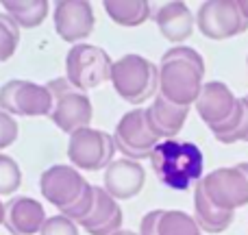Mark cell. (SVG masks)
<instances>
[{
	"mask_svg": "<svg viewBox=\"0 0 248 235\" xmlns=\"http://www.w3.org/2000/svg\"><path fill=\"white\" fill-rule=\"evenodd\" d=\"M111 68L113 59L107 55L105 48L94 46V44H77L70 48L65 57V78L81 92L111 81Z\"/></svg>",
	"mask_w": 248,
	"mask_h": 235,
	"instance_id": "5b68a950",
	"label": "cell"
},
{
	"mask_svg": "<svg viewBox=\"0 0 248 235\" xmlns=\"http://www.w3.org/2000/svg\"><path fill=\"white\" fill-rule=\"evenodd\" d=\"M46 220L44 205L31 196H13L4 203V227L11 235L42 233Z\"/></svg>",
	"mask_w": 248,
	"mask_h": 235,
	"instance_id": "5bb4252c",
	"label": "cell"
},
{
	"mask_svg": "<svg viewBox=\"0 0 248 235\" xmlns=\"http://www.w3.org/2000/svg\"><path fill=\"white\" fill-rule=\"evenodd\" d=\"M22 185V170L17 161L9 155L0 153V196H11Z\"/></svg>",
	"mask_w": 248,
	"mask_h": 235,
	"instance_id": "cb8c5ba5",
	"label": "cell"
},
{
	"mask_svg": "<svg viewBox=\"0 0 248 235\" xmlns=\"http://www.w3.org/2000/svg\"><path fill=\"white\" fill-rule=\"evenodd\" d=\"M163 209H153L141 218L140 224V235H157V227H159V218H161Z\"/></svg>",
	"mask_w": 248,
	"mask_h": 235,
	"instance_id": "4316f807",
	"label": "cell"
},
{
	"mask_svg": "<svg viewBox=\"0 0 248 235\" xmlns=\"http://www.w3.org/2000/svg\"><path fill=\"white\" fill-rule=\"evenodd\" d=\"M189 116L187 107H179V105H172L170 100H166L163 96H155L153 105L146 107V120H148V126L159 140H174L181 133L185 120Z\"/></svg>",
	"mask_w": 248,
	"mask_h": 235,
	"instance_id": "e0dca14e",
	"label": "cell"
},
{
	"mask_svg": "<svg viewBox=\"0 0 248 235\" xmlns=\"http://www.w3.org/2000/svg\"><path fill=\"white\" fill-rule=\"evenodd\" d=\"M150 163L157 179L166 188L176 189V192H183L194 183H201L202 170H205L202 150L194 141L181 140L159 141L150 157Z\"/></svg>",
	"mask_w": 248,
	"mask_h": 235,
	"instance_id": "3957f363",
	"label": "cell"
},
{
	"mask_svg": "<svg viewBox=\"0 0 248 235\" xmlns=\"http://www.w3.org/2000/svg\"><path fill=\"white\" fill-rule=\"evenodd\" d=\"M103 7L107 16L120 26H140L153 16L150 2L144 0H107Z\"/></svg>",
	"mask_w": 248,
	"mask_h": 235,
	"instance_id": "ffe728a7",
	"label": "cell"
},
{
	"mask_svg": "<svg viewBox=\"0 0 248 235\" xmlns=\"http://www.w3.org/2000/svg\"><path fill=\"white\" fill-rule=\"evenodd\" d=\"M39 235H78V224L74 220L65 218L63 214H57L46 220Z\"/></svg>",
	"mask_w": 248,
	"mask_h": 235,
	"instance_id": "d4e9b609",
	"label": "cell"
},
{
	"mask_svg": "<svg viewBox=\"0 0 248 235\" xmlns=\"http://www.w3.org/2000/svg\"><path fill=\"white\" fill-rule=\"evenodd\" d=\"M4 13L13 17L17 22L20 29H35L39 26L48 16V2L44 0H4L2 2Z\"/></svg>",
	"mask_w": 248,
	"mask_h": 235,
	"instance_id": "44dd1931",
	"label": "cell"
},
{
	"mask_svg": "<svg viewBox=\"0 0 248 235\" xmlns=\"http://www.w3.org/2000/svg\"><path fill=\"white\" fill-rule=\"evenodd\" d=\"M246 65H248V57H246Z\"/></svg>",
	"mask_w": 248,
	"mask_h": 235,
	"instance_id": "4dcf8cb0",
	"label": "cell"
},
{
	"mask_svg": "<svg viewBox=\"0 0 248 235\" xmlns=\"http://www.w3.org/2000/svg\"><path fill=\"white\" fill-rule=\"evenodd\" d=\"M20 46V26L9 13L0 11V63L9 61Z\"/></svg>",
	"mask_w": 248,
	"mask_h": 235,
	"instance_id": "603a6c76",
	"label": "cell"
},
{
	"mask_svg": "<svg viewBox=\"0 0 248 235\" xmlns=\"http://www.w3.org/2000/svg\"><path fill=\"white\" fill-rule=\"evenodd\" d=\"M96 188V201L92 211L78 222V227H83V231L90 235H113L122 229L124 214L118 205V201L107 192L105 188Z\"/></svg>",
	"mask_w": 248,
	"mask_h": 235,
	"instance_id": "2e32d148",
	"label": "cell"
},
{
	"mask_svg": "<svg viewBox=\"0 0 248 235\" xmlns=\"http://www.w3.org/2000/svg\"><path fill=\"white\" fill-rule=\"evenodd\" d=\"M146 172L140 161L133 159H113V163L105 170V189L116 201H128L137 196L144 188Z\"/></svg>",
	"mask_w": 248,
	"mask_h": 235,
	"instance_id": "9a60e30c",
	"label": "cell"
},
{
	"mask_svg": "<svg viewBox=\"0 0 248 235\" xmlns=\"http://www.w3.org/2000/svg\"><path fill=\"white\" fill-rule=\"evenodd\" d=\"M157 235H202L196 218L181 209H163L159 218Z\"/></svg>",
	"mask_w": 248,
	"mask_h": 235,
	"instance_id": "7402d4cb",
	"label": "cell"
},
{
	"mask_svg": "<svg viewBox=\"0 0 248 235\" xmlns=\"http://www.w3.org/2000/svg\"><path fill=\"white\" fill-rule=\"evenodd\" d=\"M48 90L52 92V98H55V109L50 113V120L57 124L59 131L72 135V133L90 126L94 109H92V100L85 92L77 90L65 77L52 78L48 83Z\"/></svg>",
	"mask_w": 248,
	"mask_h": 235,
	"instance_id": "8992f818",
	"label": "cell"
},
{
	"mask_svg": "<svg viewBox=\"0 0 248 235\" xmlns=\"http://www.w3.org/2000/svg\"><path fill=\"white\" fill-rule=\"evenodd\" d=\"M0 224H4V203L0 201Z\"/></svg>",
	"mask_w": 248,
	"mask_h": 235,
	"instance_id": "f546056e",
	"label": "cell"
},
{
	"mask_svg": "<svg viewBox=\"0 0 248 235\" xmlns=\"http://www.w3.org/2000/svg\"><path fill=\"white\" fill-rule=\"evenodd\" d=\"M52 20L59 37L77 46L94 31V9L85 0H63L55 4Z\"/></svg>",
	"mask_w": 248,
	"mask_h": 235,
	"instance_id": "7c38bea8",
	"label": "cell"
},
{
	"mask_svg": "<svg viewBox=\"0 0 248 235\" xmlns=\"http://www.w3.org/2000/svg\"><path fill=\"white\" fill-rule=\"evenodd\" d=\"M155 22L168 42L181 44L187 37H192L196 17L185 2H168L155 11Z\"/></svg>",
	"mask_w": 248,
	"mask_h": 235,
	"instance_id": "ac0fdd59",
	"label": "cell"
},
{
	"mask_svg": "<svg viewBox=\"0 0 248 235\" xmlns=\"http://www.w3.org/2000/svg\"><path fill=\"white\" fill-rule=\"evenodd\" d=\"M116 150L113 135L92 126L72 133L68 141V159L77 170L94 172L100 168H109L113 163Z\"/></svg>",
	"mask_w": 248,
	"mask_h": 235,
	"instance_id": "ba28073f",
	"label": "cell"
},
{
	"mask_svg": "<svg viewBox=\"0 0 248 235\" xmlns=\"http://www.w3.org/2000/svg\"><path fill=\"white\" fill-rule=\"evenodd\" d=\"M240 98L233 94V90L222 81H209L202 85L201 96L196 100V113L202 122L209 126V131L222 126L229 118L235 113Z\"/></svg>",
	"mask_w": 248,
	"mask_h": 235,
	"instance_id": "4fadbf2b",
	"label": "cell"
},
{
	"mask_svg": "<svg viewBox=\"0 0 248 235\" xmlns=\"http://www.w3.org/2000/svg\"><path fill=\"white\" fill-rule=\"evenodd\" d=\"M113 235H140V233H135V231H126V229H120V231L113 233Z\"/></svg>",
	"mask_w": 248,
	"mask_h": 235,
	"instance_id": "f1b7e54d",
	"label": "cell"
},
{
	"mask_svg": "<svg viewBox=\"0 0 248 235\" xmlns=\"http://www.w3.org/2000/svg\"><path fill=\"white\" fill-rule=\"evenodd\" d=\"M196 26L207 39H231L248 31V17L240 2L231 0H211L202 2L196 11Z\"/></svg>",
	"mask_w": 248,
	"mask_h": 235,
	"instance_id": "9c48e42d",
	"label": "cell"
},
{
	"mask_svg": "<svg viewBox=\"0 0 248 235\" xmlns=\"http://www.w3.org/2000/svg\"><path fill=\"white\" fill-rule=\"evenodd\" d=\"M113 141H116V148L122 153V157L140 161V159L153 157L155 148L161 140L150 131L148 120H146V109L137 107L124 113L120 122L116 124Z\"/></svg>",
	"mask_w": 248,
	"mask_h": 235,
	"instance_id": "30bf717a",
	"label": "cell"
},
{
	"mask_svg": "<svg viewBox=\"0 0 248 235\" xmlns=\"http://www.w3.org/2000/svg\"><path fill=\"white\" fill-rule=\"evenodd\" d=\"M237 168H240V170L244 172V176L248 179V161H242V163H237Z\"/></svg>",
	"mask_w": 248,
	"mask_h": 235,
	"instance_id": "83f0119b",
	"label": "cell"
},
{
	"mask_svg": "<svg viewBox=\"0 0 248 235\" xmlns=\"http://www.w3.org/2000/svg\"><path fill=\"white\" fill-rule=\"evenodd\" d=\"M194 218H196L198 227L207 233H222L231 227L235 211H224L220 207H216L214 203L207 198L205 189L201 183H196L194 189Z\"/></svg>",
	"mask_w": 248,
	"mask_h": 235,
	"instance_id": "d6986e66",
	"label": "cell"
},
{
	"mask_svg": "<svg viewBox=\"0 0 248 235\" xmlns=\"http://www.w3.org/2000/svg\"><path fill=\"white\" fill-rule=\"evenodd\" d=\"M205 78V59L196 48L174 46L161 55L159 63V96L172 105L192 109Z\"/></svg>",
	"mask_w": 248,
	"mask_h": 235,
	"instance_id": "6da1fadb",
	"label": "cell"
},
{
	"mask_svg": "<svg viewBox=\"0 0 248 235\" xmlns=\"http://www.w3.org/2000/svg\"><path fill=\"white\" fill-rule=\"evenodd\" d=\"M39 189L52 207H57L65 218L74 220L77 224L90 214L96 201L94 185L87 183L74 166L65 163H57L44 170L39 176Z\"/></svg>",
	"mask_w": 248,
	"mask_h": 235,
	"instance_id": "7a4b0ae2",
	"label": "cell"
},
{
	"mask_svg": "<svg viewBox=\"0 0 248 235\" xmlns=\"http://www.w3.org/2000/svg\"><path fill=\"white\" fill-rule=\"evenodd\" d=\"M17 133H20V128H17L16 118L0 109V150L9 148L17 140Z\"/></svg>",
	"mask_w": 248,
	"mask_h": 235,
	"instance_id": "484cf974",
	"label": "cell"
},
{
	"mask_svg": "<svg viewBox=\"0 0 248 235\" xmlns=\"http://www.w3.org/2000/svg\"><path fill=\"white\" fill-rule=\"evenodd\" d=\"M0 109L9 116L39 118L50 116L55 109V98L48 85H39L24 78H13L0 87Z\"/></svg>",
	"mask_w": 248,
	"mask_h": 235,
	"instance_id": "52a82bcc",
	"label": "cell"
},
{
	"mask_svg": "<svg viewBox=\"0 0 248 235\" xmlns=\"http://www.w3.org/2000/svg\"><path fill=\"white\" fill-rule=\"evenodd\" d=\"M207 198L224 211H235L248 205V179L237 166L216 168L201 181Z\"/></svg>",
	"mask_w": 248,
	"mask_h": 235,
	"instance_id": "8fae6325",
	"label": "cell"
},
{
	"mask_svg": "<svg viewBox=\"0 0 248 235\" xmlns=\"http://www.w3.org/2000/svg\"><path fill=\"white\" fill-rule=\"evenodd\" d=\"M111 85L120 98L137 109L159 94V65L141 55L128 52L113 61Z\"/></svg>",
	"mask_w": 248,
	"mask_h": 235,
	"instance_id": "277c9868",
	"label": "cell"
}]
</instances>
